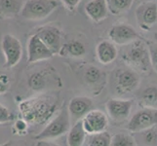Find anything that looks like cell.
I'll return each instance as SVG.
<instances>
[{
  "label": "cell",
  "mask_w": 157,
  "mask_h": 146,
  "mask_svg": "<svg viewBox=\"0 0 157 146\" xmlns=\"http://www.w3.org/2000/svg\"><path fill=\"white\" fill-rule=\"evenodd\" d=\"M58 99L55 95L41 94L19 103L21 116L29 125H44L55 115Z\"/></svg>",
  "instance_id": "cell-1"
},
{
  "label": "cell",
  "mask_w": 157,
  "mask_h": 146,
  "mask_svg": "<svg viewBox=\"0 0 157 146\" xmlns=\"http://www.w3.org/2000/svg\"><path fill=\"white\" fill-rule=\"evenodd\" d=\"M121 58L128 66L137 72L147 73L150 71V68H152L148 46L140 39L126 45L121 53Z\"/></svg>",
  "instance_id": "cell-2"
},
{
  "label": "cell",
  "mask_w": 157,
  "mask_h": 146,
  "mask_svg": "<svg viewBox=\"0 0 157 146\" xmlns=\"http://www.w3.org/2000/svg\"><path fill=\"white\" fill-rule=\"evenodd\" d=\"M70 128H71V118L67 107H63L56 117L48 122L45 128L37 136H35L34 138L36 140L54 139L68 133Z\"/></svg>",
  "instance_id": "cell-3"
},
{
  "label": "cell",
  "mask_w": 157,
  "mask_h": 146,
  "mask_svg": "<svg viewBox=\"0 0 157 146\" xmlns=\"http://www.w3.org/2000/svg\"><path fill=\"white\" fill-rule=\"evenodd\" d=\"M57 8L56 0H26L21 16L26 21H41L49 17Z\"/></svg>",
  "instance_id": "cell-4"
},
{
  "label": "cell",
  "mask_w": 157,
  "mask_h": 146,
  "mask_svg": "<svg viewBox=\"0 0 157 146\" xmlns=\"http://www.w3.org/2000/svg\"><path fill=\"white\" fill-rule=\"evenodd\" d=\"M157 126V108L143 107L137 111L128 122L127 129L132 133L147 131Z\"/></svg>",
  "instance_id": "cell-5"
},
{
  "label": "cell",
  "mask_w": 157,
  "mask_h": 146,
  "mask_svg": "<svg viewBox=\"0 0 157 146\" xmlns=\"http://www.w3.org/2000/svg\"><path fill=\"white\" fill-rule=\"evenodd\" d=\"M1 50L5 58L4 66L11 68L16 66L23 57V46L21 41L13 34H4L1 40Z\"/></svg>",
  "instance_id": "cell-6"
},
{
  "label": "cell",
  "mask_w": 157,
  "mask_h": 146,
  "mask_svg": "<svg viewBox=\"0 0 157 146\" xmlns=\"http://www.w3.org/2000/svg\"><path fill=\"white\" fill-rule=\"evenodd\" d=\"M140 84L139 73L131 67H122L115 73V86L119 93H132Z\"/></svg>",
  "instance_id": "cell-7"
},
{
  "label": "cell",
  "mask_w": 157,
  "mask_h": 146,
  "mask_svg": "<svg viewBox=\"0 0 157 146\" xmlns=\"http://www.w3.org/2000/svg\"><path fill=\"white\" fill-rule=\"evenodd\" d=\"M136 19L140 29H151L157 23V3L147 1L140 4L136 9Z\"/></svg>",
  "instance_id": "cell-8"
},
{
  "label": "cell",
  "mask_w": 157,
  "mask_h": 146,
  "mask_svg": "<svg viewBox=\"0 0 157 146\" xmlns=\"http://www.w3.org/2000/svg\"><path fill=\"white\" fill-rule=\"evenodd\" d=\"M111 42L120 46H126L139 39V34L133 26L127 24H117L112 25L108 31Z\"/></svg>",
  "instance_id": "cell-9"
},
{
  "label": "cell",
  "mask_w": 157,
  "mask_h": 146,
  "mask_svg": "<svg viewBox=\"0 0 157 146\" xmlns=\"http://www.w3.org/2000/svg\"><path fill=\"white\" fill-rule=\"evenodd\" d=\"M83 127L87 134H95L105 132L108 127V118L101 110L92 109L86 114L82 120Z\"/></svg>",
  "instance_id": "cell-10"
},
{
  "label": "cell",
  "mask_w": 157,
  "mask_h": 146,
  "mask_svg": "<svg viewBox=\"0 0 157 146\" xmlns=\"http://www.w3.org/2000/svg\"><path fill=\"white\" fill-rule=\"evenodd\" d=\"M54 56L53 52L48 48L36 33L31 35L28 42V62L34 63L49 59Z\"/></svg>",
  "instance_id": "cell-11"
},
{
  "label": "cell",
  "mask_w": 157,
  "mask_h": 146,
  "mask_svg": "<svg viewBox=\"0 0 157 146\" xmlns=\"http://www.w3.org/2000/svg\"><path fill=\"white\" fill-rule=\"evenodd\" d=\"M36 34L44 42V44L53 52L54 55L59 54L63 48V35L58 28L53 25H45L36 31Z\"/></svg>",
  "instance_id": "cell-12"
},
{
  "label": "cell",
  "mask_w": 157,
  "mask_h": 146,
  "mask_svg": "<svg viewBox=\"0 0 157 146\" xmlns=\"http://www.w3.org/2000/svg\"><path fill=\"white\" fill-rule=\"evenodd\" d=\"M106 111L108 116L115 122L125 121L130 116L133 107V100L111 99L106 102Z\"/></svg>",
  "instance_id": "cell-13"
},
{
  "label": "cell",
  "mask_w": 157,
  "mask_h": 146,
  "mask_svg": "<svg viewBox=\"0 0 157 146\" xmlns=\"http://www.w3.org/2000/svg\"><path fill=\"white\" fill-rule=\"evenodd\" d=\"M93 100L88 96H74L70 99L67 109L71 121L77 122L93 109Z\"/></svg>",
  "instance_id": "cell-14"
},
{
  "label": "cell",
  "mask_w": 157,
  "mask_h": 146,
  "mask_svg": "<svg viewBox=\"0 0 157 146\" xmlns=\"http://www.w3.org/2000/svg\"><path fill=\"white\" fill-rule=\"evenodd\" d=\"M96 55L101 64H109L116 59L118 51L113 42L104 40L97 45Z\"/></svg>",
  "instance_id": "cell-15"
},
{
  "label": "cell",
  "mask_w": 157,
  "mask_h": 146,
  "mask_svg": "<svg viewBox=\"0 0 157 146\" xmlns=\"http://www.w3.org/2000/svg\"><path fill=\"white\" fill-rule=\"evenodd\" d=\"M85 12L91 20L100 23L107 17L109 11L105 0H90L85 6Z\"/></svg>",
  "instance_id": "cell-16"
},
{
  "label": "cell",
  "mask_w": 157,
  "mask_h": 146,
  "mask_svg": "<svg viewBox=\"0 0 157 146\" xmlns=\"http://www.w3.org/2000/svg\"><path fill=\"white\" fill-rule=\"evenodd\" d=\"M24 4L23 0H0V19L15 18L21 14Z\"/></svg>",
  "instance_id": "cell-17"
},
{
  "label": "cell",
  "mask_w": 157,
  "mask_h": 146,
  "mask_svg": "<svg viewBox=\"0 0 157 146\" xmlns=\"http://www.w3.org/2000/svg\"><path fill=\"white\" fill-rule=\"evenodd\" d=\"M87 133L85 132L82 121L75 122L67 133V145L68 146H82L86 140Z\"/></svg>",
  "instance_id": "cell-18"
},
{
  "label": "cell",
  "mask_w": 157,
  "mask_h": 146,
  "mask_svg": "<svg viewBox=\"0 0 157 146\" xmlns=\"http://www.w3.org/2000/svg\"><path fill=\"white\" fill-rule=\"evenodd\" d=\"M105 75L101 70L94 66H90L85 69L84 72V79L86 83L91 88L102 87L104 88Z\"/></svg>",
  "instance_id": "cell-19"
},
{
  "label": "cell",
  "mask_w": 157,
  "mask_h": 146,
  "mask_svg": "<svg viewBox=\"0 0 157 146\" xmlns=\"http://www.w3.org/2000/svg\"><path fill=\"white\" fill-rule=\"evenodd\" d=\"M86 54V47L82 42L78 40H71L63 45L59 55L70 58H82Z\"/></svg>",
  "instance_id": "cell-20"
},
{
  "label": "cell",
  "mask_w": 157,
  "mask_h": 146,
  "mask_svg": "<svg viewBox=\"0 0 157 146\" xmlns=\"http://www.w3.org/2000/svg\"><path fill=\"white\" fill-rule=\"evenodd\" d=\"M139 102L143 107L157 108V86H148L139 97Z\"/></svg>",
  "instance_id": "cell-21"
},
{
  "label": "cell",
  "mask_w": 157,
  "mask_h": 146,
  "mask_svg": "<svg viewBox=\"0 0 157 146\" xmlns=\"http://www.w3.org/2000/svg\"><path fill=\"white\" fill-rule=\"evenodd\" d=\"M108 11L112 15H120L132 7L134 0H105Z\"/></svg>",
  "instance_id": "cell-22"
},
{
  "label": "cell",
  "mask_w": 157,
  "mask_h": 146,
  "mask_svg": "<svg viewBox=\"0 0 157 146\" xmlns=\"http://www.w3.org/2000/svg\"><path fill=\"white\" fill-rule=\"evenodd\" d=\"M87 146H111V137L106 131L90 134Z\"/></svg>",
  "instance_id": "cell-23"
},
{
  "label": "cell",
  "mask_w": 157,
  "mask_h": 146,
  "mask_svg": "<svg viewBox=\"0 0 157 146\" xmlns=\"http://www.w3.org/2000/svg\"><path fill=\"white\" fill-rule=\"evenodd\" d=\"M29 87L34 92H40L46 87L45 76L41 72H33L28 79Z\"/></svg>",
  "instance_id": "cell-24"
},
{
  "label": "cell",
  "mask_w": 157,
  "mask_h": 146,
  "mask_svg": "<svg viewBox=\"0 0 157 146\" xmlns=\"http://www.w3.org/2000/svg\"><path fill=\"white\" fill-rule=\"evenodd\" d=\"M111 146H137V144L131 134L120 133L111 137Z\"/></svg>",
  "instance_id": "cell-25"
},
{
  "label": "cell",
  "mask_w": 157,
  "mask_h": 146,
  "mask_svg": "<svg viewBox=\"0 0 157 146\" xmlns=\"http://www.w3.org/2000/svg\"><path fill=\"white\" fill-rule=\"evenodd\" d=\"M15 120L14 113L7 106L0 103V125L9 124Z\"/></svg>",
  "instance_id": "cell-26"
},
{
  "label": "cell",
  "mask_w": 157,
  "mask_h": 146,
  "mask_svg": "<svg viewBox=\"0 0 157 146\" xmlns=\"http://www.w3.org/2000/svg\"><path fill=\"white\" fill-rule=\"evenodd\" d=\"M11 79L6 73L0 72V95H5L10 90Z\"/></svg>",
  "instance_id": "cell-27"
},
{
  "label": "cell",
  "mask_w": 157,
  "mask_h": 146,
  "mask_svg": "<svg viewBox=\"0 0 157 146\" xmlns=\"http://www.w3.org/2000/svg\"><path fill=\"white\" fill-rule=\"evenodd\" d=\"M148 46L149 55H150V62L151 67L154 69V71L157 73V42L153 43L150 42Z\"/></svg>",
  "instance_id": "cell-28"
},
{
  "label": "cell",
  "mask_w": 157,
  "mask_h": 146,
  "mask_svg": "<svg viewBox=\"0 0 157 146\" xmlns=\"http://www.w3.org/2000/svg\"><path fill=\"white\" fill-rule=\"evenodd\" d=\"M29 125V124L26 122L25 119L21 117L20 119H18V120L15 122V125H14L15 132L18 134H24V133H25L26 129H28Z\"/></svg>",
  "instance_id": "cell-29"
},
{
  "label": "cell",
  "mask_w": 157,
  "mask_h": 146,
  "mask_svg": "<svg viewBox=\"0 0 157 146\" xmlns=\"http://www.w3.org/2000/svg\"><path fill=\"white\" fill-rule=\"evenodd\" d=\"M81 0H62L63 4L67 8L68 10L72 11L77 7V5L80 3Z\"/></svg>",
  "instance_id": "cell-30"
},
{
  "label": "cell",
  "mask_w": 157,
  "mask_h": 146,
  "mask_svg": "<svg viewBox=\"0 0 157 146\" xmlns=\"http://www.w3.org/2000/svg\"><path fill=\"white\" fill-rule=\"evenodd\" d=\"M35 146H61V145L54 141H51V139H43V140H37Z\"/></svg>",
  "instance_id": "cell-31"
},
{
  "label": "cell",
  "mask_w": 157,
  "mask_h": 146,
  "mask_svg": "<svg viewBox=\"0 0 157 146\" xmlns=\"http://www.w3.org/2000/svg\"><path fill=\"white\" fill-rule=\"evenodd\" d=\"M0 146H19V145L17 144V142H15V141H9V142L1 144Z\"/></svg>",
  "instance_id": "cell-32"
},
{
  "label": "cell",
  "mask_w": 157,
  "mask_h": 146,
  "mask_svg": "<svg viewBox=\"0 0 157 146\" xmlns=\"http://www.w3.org/2000/svg\"><path fill=\"white\" fill-rule=\"evenodd\" d=\"M153 38H154V40L157 42V31H156L155 33H154V35H153Z\"/></svg>",
  "instance_id": "cell-33"
}]
</instances>
